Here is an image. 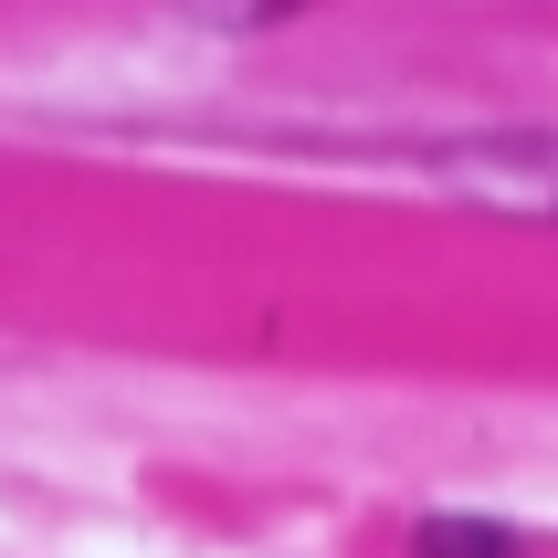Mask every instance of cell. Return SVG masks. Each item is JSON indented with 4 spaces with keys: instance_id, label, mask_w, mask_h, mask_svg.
Returning a JSON list of instances; mask_svg holds the SVG:
<instances>
[{
    "instance_id": "cell-1",
    "label": "cell",
    "mask_w": 558,
    "mask_h": 558,
    "mask_svg": "<svg viewBox=\"0 0 558 558\" xmlns=\"http://www.w3.org/2000/svg\"><path fill=\"white\" fill-rule=\"evenodd\" d=\"M411 169L442 180L453 201H485V211H517V221H558V137H537V126L433 137V148H411Z\"/></svg>"
},
{
    "instance_id": "cell-2",
    "label": "cell",
    "mask_w": 558,
    "mask_h": 558,
    "mask_svg": "<svg viewBox=\"0 0 558 558\" xmlns=\"http://www.w3.org/2000/svg\"><path fill=\"white\" fill-rule=\"evenodd\" d=\"M411 558H527V527H506V517H422Z\"/></svg>"
}]
</instances>
